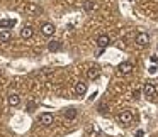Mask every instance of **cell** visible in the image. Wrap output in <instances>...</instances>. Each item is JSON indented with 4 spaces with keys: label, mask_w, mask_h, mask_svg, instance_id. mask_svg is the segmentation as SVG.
I'll list each match as a JSON object with an SVG mask.
<instances>
[{
    "label": "cell",
    "mask_w": 158,
    "mask_h": 137,
    "mask_svg": "<svg viewBox=\"0 0 158 137\" xmlns=\"http://www.w3.org/2000/svg\"><path fill=\"white\" fill-rule=\"evenodd\" d=\"M53 120H55V117H53V113H49V112L41 113V115H39V123L44 125V127H49L53 123Z\"/></svg>",
    "instance_id": "cell-1"
},
{
    "label": "cell",
    "mask_w": 158,
    "mask_h": 137,
    "mask_svg": "<svg viewBox=\"0 0 158 137\" xmlns=\"http://www.w3.org/2000/svg\"><path fill=\"white\" fill-rule=\"evenodd\" d=\"M55 25L51 24V22H44V24L41 25V32H43V36H48V37H51L53 34H55Z\"/></svg>",
    "instance_id": "cell-2"
},
{
    "label": "cell",
    "mask_w": 158,
    "mask_h": 137,
    "mask_svg": "<svg viewBox=\"0 0 158 137\" xmlns=\"http://www.w3.org/2000/svg\"><path fill=\"white\" fill-rule=\"evenodd\" d=\"M119 122L123 123V125H127V123H131V120H133V113L129 112V110H124V112L119 113Z\"/></svg>",
    "instance_id": "cell-3"
},
{
    "label": "cell",
    "mask_w": 158,
    "mask_h": 137,
    "mask_svg": "<svg viewBox=\"0 0 158 137\" xmlns=\"http://www.w3.org/2000/svg\"><path fill=\"white\" fill-rule=\"evenodd\" d=\"M117 69H119L121 75H129V73L133 71V63H129V61H123L119 66H117Z\"/></svg>",
    "instance_id": "cell-4"
},
{
    "label": "cell",
    "mask_w": 158,
    "mask_h": 137,
    "mask_svg": "<svg viewBox=\"0 0 158 137\" xmlns=\"http://www.w3.org/2000/svg\"><path fill=\"white\" fill-rule=\"evenodd\" d=\"M109 44H110V37L107 34H100L99 37H97V46H99L100 49H106Z\"/></svg>",
    "instance_id": "cell-5"
},
{
    "label": "cell",
    "mask_w": 158,
    "mask_h": 137,
    "mask_svg": "<svg viewBox=\"0 0 158 137\" xmlns=\"http://www.w3.org/2000/svg\"><path fill=\"white\" fill-rule=\"evenodd\" d=\"M148 42H150V36H148L146 32H139V34L136 36V44L138 46H148Z\"/></svg>",
    "instance_id": "cell-6"
},
{
    "label": "cell",
    "mask_w": 158,
    "mask_h": 137,
    "mask_svg": "<svg viewBox=\"0 0 158 137\" xmlns=\"http://www.w3.org/2000/svg\"><path fill=\"white\" fill-rule=\"evenodd\" d=\"M32 34H34V29H32L31 25H26V27L21 29V37L22 39H31Z\"/></svg>",
    "instance_id": "cell-7"
},
{
    "label": "cell",
    "mask_w": 158,
    "mask_h": 137,
    "mask_svg": "<svg viewBox=\"0 0 158 137\" xmlns=\"http://www.w3.org/2000/svg\"><path fill=\"white\" fill-rule=\"evenodd\" d=\"M7 102L10 107H17L19 103H21V96H19L17 93H10V95L7 96Z\"/></svg>",
    "instance_id": "cell-8"
},
{
    "label": "cell",
    "mask_w": 158,
    "mask_h": 137,
    "mask_svg": "<svg viewBox=\"0 0 158 137\" xmlns=\"http://www.w3.org/2000/svg\"><path fill=\"white\" fill-rule=\"evenodd\" d=\"M155 92H156V88H155L153 83H146V85H144V88H143L144 96H153V95H155Z\"/></svg>",
    "instance_id": "cell-9"
},
{
    "label": "cell",
    "mask_w": 158,
    "mask_h": 137,
    "mask_svg": "<svg viewBox=\"0 0 158 137\" xmlns=\"http://www.w3.org/2000/svg\"><path fill=\"white\" fill-rule=\"evenodd\" d=\"M75 93H77V95H85V93H87V83L77 81V85H75Z\"/></svg>",
    "instance_id": "cell-10"
},
{
    "label": "cell",
    "mask_w": 158,
    "mask_h": 137,
    "mask_svg": "<svg viewBox=\"0 0 158 137\" xmlns=\"http://www.w3.org/2000/svg\"><path fill=\"white\" fill-rule=\"evenodd\" d=\"M15 25V21L14 19H2L0 21V29H10Z\"/></svg>",
    "instance_id": "cell-11"
},
{
    "label": "cell",
    "mask_w": 158,
    "mask_h": 137,
    "mask_svg": "<svg viewBox=\"0 0 158 137\" xmlns=\"http://www.w3.org/2000/svg\"><path fill=\"white\" fill-rule=\"evenodd\" d=\"M48 49H49L51 53L60 51V49H61V42H60V41H49V42H48Z\"/></svg>",
    "instance_id": "cell-12"
},
{
    "label": "cell",
    "mask_w": 158,
    "mask_h": 137,
    "mask_svg": "<svg viewBox=\"0 0 158 137\" xmlns=\"http://www.w3.org/2000/svg\"><path fill=\"white\" fill-rule=\"evenodd\" d=\"M99 75H100V71H99L97 66H94V68H90L89 71H87V76H89L90 80H97V78H99Z\"/></svg>",
    "instance_id": "cell-13"
},
{
    "label": "cell",
    "mask_w": 158,
    "mask_h": 137,
    "mask_svg": "<svg viewBox=\"0 0 158 137\" xmlns=\"http://www.w3.org/2000/svg\"><path fill=\"white\" fill-rule=\"evenodd\" d=\"M10 39H12L10 31H7V29H5V31H2V32H0V41H2V42H9Z\"/></svg>",
    "instance_id": "cell-14"
},
{
    "label": "cell",
    "mask_w": 158,
    "mask_h": 137,
    "mask_svg": "<svg viewBox=\"0 0 158 137\" xmlns=\"http://www.w3.org/2000/svg\"><path fill=\"white\" fill-rule=\"evenodd\" d=\"M95 2L94 0H87L85 4H83V9H85V12H92V10H95Z\"/></svg>",
    "instance_id": "cell-15"
},
{
    "label": "cell",
    "mask_w": 158,
    "mask_h": 137,
    "mask_svg": "<svg viewBox=\"0 0 158 137\" xmlns=\"http://www.w3.org/2000/svg\"><path fill=\"white\" fill-rule=\"evenodd\" d=\"M65 117H66L68 120H73V119L77 117V110H75V108H66V110H65Z\"/></svg>",
    "instance_id": "cell-16"
},
{
    "label": "cell",
    "mask_w": 158,
    "mask_h": 137,
    "mask_svg": "<svg viewBox=\"0 0 158 137\" xmlns=\"http://www.w3.org/2000/svg\"><path fill=\"white\" fill-rule=\"evenodd\" d=\"M99 112L100 113H107V112H109V108H107L106 103H100V105H99Z\"/></svg>",
    "instance_id": "cell-17"
},
{
    "label": "cell",
    "mask_w": 158,
    "mask_h": 137,
    "mask_svg": "<svg viewBox=\"0 0 158 137\" xmlns=\"http://www.w3.org/2000/svg\"><path fill=\"white\" fill-rule=\"evenodd\" d=\"M34 108H36V103H34V102H29V103H27V112H32Z\"/></svg>",
    "instance_id": "cell-18"
},
{
    "label": "cell",
    "mask_w": 158,
    "mask_h": 137,
    "mask_svg": "<svg viewBox=\"0 0 158 137\" xmlns=\"http://www.w3.org/2000/svg\"><path fill=\"white\" fill-rule=\"evenodd\" d=\"M148 73H150V75H155V73H156V66L151 65L150 68H148Z\"/></svg>",
    "instance_id": "cell-19"
},
{
    "label": "cell",
    "mask_w": 158,
    "mask_h": 137,
    "mask_svg": "<svg viewBox=\"0 0 158 137\" xmlns=\"http://www.w3.org/2000/svg\"><path fill=\"white\" fill-rule=\"evenodd\" d=\"M150 61L153 63V65H156V63H158V56H151V58H150Z\"/></svg>",
    "instance_id": "cell-20"
},
{
    "label": "cell",
    "mask_w": 158,
    "mask_h": 137,
    "mask_svg": "<svg viewBox=\"0 0 158 137\" xmlns=\"http://www.w3.org/2000/svg\"><path fill=\"white\" fill-rule=\"evenodd\" d=\"M143 134H144V132L139 129V130H136V134H134V135H136V137H143Z\"/></svg>",
    "instance_id": "cell-21"
},
{
    "label": "cell",
    "mask_w": 158,
    "mask_h": 137,
    "mask_svg": "<svg viewBox=\"0 0 158 137\" xmlns=\"http://www.w3.org/2000/svg\"><path fill=\"white\" fill-rule=\"evenodd\" d=\"M139 93H141V92H139V90H136V92H134V98H136V100H138V98H139Z\"/></svg>",
    "instance_id": "cell-22"
}]
</instances>
